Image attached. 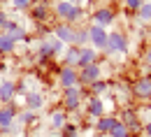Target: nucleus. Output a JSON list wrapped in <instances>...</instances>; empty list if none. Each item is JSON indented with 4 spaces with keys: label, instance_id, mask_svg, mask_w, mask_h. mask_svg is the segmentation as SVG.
<instances>
[{
    "label": "nucleus",
    "instance_id": "nucleus-14",
    "mask_svg": "<svg viewBox=\"0 0 151 137\" xmlns=\"http://www.w3.org/2000/svg\"><path fill=\"white\" fill-rule=\"evenodd\" d=\"M17 102V81L12 79H0V105Z\"/></svg>",
    "mask_w": 151,
    "mask_h": 137
},
{
    "label": "nucleus",
    "instance_id": "nucleus-28",
    "mask_svg": "<svg viewBox=\"0 0 151 137\" xmlns=\"http://www.w3.org/2000/svg\"><path fill=\"white\" fill-rule=\"evenodd\" d=\"M137 16H139V21H144V23H151V0L142 2V7L137 9Z\"/></svg>",
    "mask_w": 151,
    "mask_h": 137
},
{
    "label": "nucleus",
    "instance_id": "nucleus-7",
    "mask_svg": "<svg viewBox=\"0 0 151 137\" xmlns=\"http://www.w3.org/2000/svg\"><path fill=\"white\" fill-rule=\"evenodd\" d=\"M107 37H109V30L100 28V26H88V47H93L95 51H105L107 49Z\"/></svg>",
    "mask_w": 151,
    "mask_h": 137
},
{
    "label": "nucleus",
    "instance_id": "nucleus-36",
    "mask_svg": "<svg viewBox=\"0 0 151 137\" xmlns=\"http://www.w3.org/2000/svg\"><path fill=\"white\" fill-rule=\"evenodd\" d=\"M65 2H70V5H81V0H65Z\"/></svg>",
    "mask_w": 151,
    "mask_h": 137
},
{
    "label": "nucleus",
    "instance_id": "nucleus-17",
    "mask_svg": "<svg viewBox=\"0 0 151 137\" xmlns=\"http://www.w3.org/2000/svg\"><path fill=\"white\" fill-rule=\"evenodd\" d=\"M65 123H68V112H65L60 105L51 107V109H49V126H51L54 130H60Z\"/></svg>",
    "mask_w": 151,
    "mask_h": 137
},
{
    "label": "nucleus",
    "instance_id": "nucleus-35",
    "mask_svg": "<svg viewBox=\"0 0 151 137\" xmlns=\"http://www.w3.org/2000/svg\"><path fill=\"white\" fill-rule=\"evenodd\" d=\"M144 60H147V63H149V65H151V47H149V49H147V51H144Z\"/></svg>",
    "mask_w": 151,
    "mask_h": 137
},
{
    "label": "nucleus",
    "instance_id": "nucleus-5",
    "mask_svg": "<svg viewBox=\"0 0 151 137\" xmlns=\"http://www.w3.org/2000/svg\"><path fill=\"white\" fill-rule=\"evenodd\" d=\"M77 77H79V86H81V88H88L98 79H102V65H100V63H93V65L79 67V70H77Z\"/></svg>",
    "mask_w": 151,
    "mask_h": 137
},
{
    "label": "nucleus",
    "instance_id": "nucleus-23",
    "mask_svg": "<svg viewBox=\"0 0 151 137\" xmlns=\"http://www.w3.org/2000/svg\"><path fill=\"white\" fill-rule=\"evenodd\" d=\"M75 47H88V26H75V39H72Z\"/></svg>",
    "mask_w": 151,
    "mask_h": 137
},
{
    "label": "nucleus",
    "instance_id": "nucleus-27",
    "mask_svg": "<svg viewBox=\"0 0 151 137\" xmlns=\"http://www.w3.org/2000/svg\"><path fill=\"white\" fill-rule=\"evenodd\" d=\"M60 137H79V123L68 121V123L60 128Z\"/></svg>",
    "mask_w": 151,
    "mask_h": 137
},
{
    "label": "nucleus",
    "instance_id": "nucleus-16",
    "mask_svg": "<svg viewBox=\"0 0 151 137\" xmlns=\"http://www.w3.org/2000/svg\"><path fill=\"white\" fill-rule=\"evenodd\" d=\"M47 105V100H44V95L40 93V91H28L26 95H23V109H30V112H40L42 107Z\"/></svg>",
    "mask_w": 151,
    "mask_h": 137
},
{
    "label": "nucleus",
    "instance_id": "nucleus-9",
    "mask_svg": "<svg viewBox=\"0 0 151 137\" xmlns=\"http://www.w3.org/2000/svg\"><path fill=\"white\" fill-rule=\"evenodd\" d=\"M91 19H93V26H100V28H107L116 21V12L112 7H98L91 12Z\"/></svg>",
    "mask_w": 151,
    "mask_h": 137
},
{
    "label": "nucleus",
    "instance_id": "nucleus-20",
    "mask_svg": "<svg viewBox=\"0 0 151 137\" xmlns=\"http://www.w3.org/2000/svg\"><path fill=\"white\" fill-rule=\"evenodd\" d=\"M79 47L75 44H70V47H65V51H63V65H70V67H77L79 65Z\"/></svg>",
    "mask_w": 151,
    "mask_h": 137
},
{
    "label": "nucleus",
    "instance_id": "nucleus-26",
    "mask_svg": "<svg viewBox=\"0 0 151 137\" xmlns=\"http://www.w3.org/2000/svg\"><path fill=\"white\" fill-rule=\"evenodd\" d=\"M17 121H19V123H23V126H35V123H37V112L21 109L19 116H17Z\"/></svg>",
    "mask_w": 151,
    "mask_h": 137
},
{
    "label": "nucleus",
    "instance_id": "nucleus-3",
    "mask_svg": "<svg viewBox=\"0 0 151 137\" xmlns=\"http://www.w3.org/2000/svg\"><path fill=\"white\" fill-rule=\"evenodd\" d=\"M130 51V39L123 30H112L107 37V49L105 54H128Z\"/></svg>",
    "mask_w": 151,
    "mask_h": 137
},
{
    "label": "nucleus",
    "instance_id": "nucleus-19",
    "mask_svg": "<svg viewBox=\"0 0 151 137\" xmlns=\"http://www.w3.org/2000/svg\"><path fill=\"white\" fill-rule=\"evenodd\" d=\"M116 123H119V116H107V114H105V116L95 118V126H93V128H95L98 135H109V130H112Z\"/></svg>",
    "mask_w": 151,
    "mask_h": 137
},
{
    "label": "nucleus",
    "instance_id": "nucleus-10",
    "mask_svg": "<svg viewBox=\"0 0 151 137\" xmlns=\"http://www.w3.org/2000/svg\"><path fill=\"white\" fill-rule=\"evenodd\" d=\"M51 35H54L56 39H60L65 47H70V44H72V39H75V26L58 21V23L51 26Z\"/></svg>",
    "mask_w": 151,
    "mask_h": 137
},
{
    "label": "nucleus",
    "instance_id": "nucleus-37",
    "mask_svg": "<svg viewBox=\"0 0 151 137\" xmlns=\"http://www.w3.org/2000/svg\"><path fill=\"white\" fill-rule=\"evenodd\" d=\"M91 137H102V135H98V133H93V135H91Z\"/></svg>",
    "mask_w": 151,
    "mask_h": 137
},
{
    "label": "nucleus",
    "instance_id": "nucleus-31",
    "mask_svg": "<svg viewBox=\"0 0 151 137\" xmlns=\"http://www.w3.org/2000/svg\"><path fill=\"white\" fill-rule=\"evenodd\" d=\"M9 2H12V7L17 12H28L30 5H33V0H9Z\"/></svg>",
    "mask_w": 151,
    "mask_h": 137
},
{
    "label": "nucleus",
    "instance_id": "nucleus-13",
    "mask_svg": "<svg viewBox=\"0 0 151 137\" xmlns=\"http://www.w3.org/2000/svg\"><path fill=\"white\" fill-rule=\"evenodd\" d=\"M130 93L139 100H151V77H139L132 81Z\"/></svg>",
    "mask_w": 151,
    "mask_h": 137
},
{
    "label": "nucleus",
    "instance_id": "nucleus-12",
    "mask_svg": "<svg viewBox=\"0 0 151 137\" xmlns=\"http://www.w3.org/2000/svg\"><path fill=\"white\" fill-rule=\"evenodd\" d=\"M2 33H5L7 37H12L14 42H30V37H33V35H30V33H28V30L21 26L19 21H12V19H9L7 28H5Z\"/></svg>",
    "mask_w": 151,
    "mask_h": 137
},
{
    "label": "nucleus",
    "instance_id": "nucleus-38",
    "mask_svg": "<svg viewBox=\"0 0 151 137\" xmlns=\"http://www.w3.org/2000/svg\"><path fill=\"white\" fill-rule=\"evenodd\" d=\"M0 60H2V58H0ZM0 70H2V63H0Z\"/></svg>",
    "mask_w": 151,
    "mask_h": 137
},
{
    "label": "nucleus",
    "instance_id": "nucleus-29",
    "mask_svg": "<svg viewBox=\"0 0 151 137\" xmlns=\"http://www.w3.org/2000/svg\"><path fill=\"white\" fill-rule=\"evenodd\" d=\"M33 33H35V37H40V39H44V37H49L51 35V28L47 26V23H33Z\"/></svg>",
    "mask_w": 151,
    "mask_h": 137
},
{
    "label": "nucleus",
    "instance_id": "nucleus-18",
    "mask_svg": "<svg viewBox=\"0 0 151 137\" xmlns=\"http://www.w3.org/2000/svg\"><path fill=\"white\" fill-rule=\"evenodd\" d=\"M98 58H100V51H95L93 47H81L77 70H79V67H86V65H93V63H98Z\"/></svg>",
    "mask_w": 151,
    "mask_h": 137
},
{
    "label": "nucleus",
    "instance_id": "nucleus-8",
    "mask_svg": "<svg viewBox=\"0 0 151 137\" xmlns=\"http://www.w3.org/2000/svg\"><path fill=\"white\" fill-rule=\"evenodd\" d=\"M58 86L65 91V88H72V86H79V77H77V67H70V65H60L56 75Z\"/></svg>",
    "mask_w": 151,
    "mask_h": 137
},
{
    "label": "nucleus",
    "instance_id": "nucleus-33",
    "mask_svg": "<svg viewBox=\"0 0 151 137\" xmlns=\"http://www.w3.org/2000/svg\"><path fill=\"white\" fill-rule=\"evenodd\" d=\"M7 23H9V14H7V12H5L2 7H0V33H2L5 28H7Z\"/></svg>",
    "mask_w": 151,
    "mask_h": 137
},
{
    "label": "nucleus",
    "instance_id": "nucleus-4",
    "mask_svg": "<svg viewBox=\"0 0 151 137\" xmlns=\"http://www.w3.org/2000/svg\"><path fill=\"white\" fill-rule=\"evenodd\" d=\"M33 23H47V21L51 19V5L47 2V0H33V5H30V9L26 12Z\"/></svg>",
    "mask_w": 151,
    "mask_h": 137
},
{
    "label": "nucleus",
    "instance_id": "nucleus-2",
    "mask_svg": "<svg viewBox=\"0 0 151 137\" xmlns=\"http://www.w3.org/2000/svg\"><path fill=\"white\" fill-rule=\"evenodd\" d=\"M60 107H63L68 114H77V112L84 107V91H81V86L65 88L63 95H60Z\"/></svg>",
    "mask_w": 151,
    "mask_h": 137
},
{
    "label": "nucleus",
    "instance_id": "nucleus-34",
    "mask_svg": "<svg viewBox=\"0 0 151 137\" xmlns=\"http://www.w3.org/2000/svg\"><path fill=\"white\" fill-rule=\"evenodd\" d=\"M144 135L151 137V121H147V123H144Z\"/></svg>",
    "mask_w": 151,
    "mask_h": 137
},
{
    "label": "nucleus",
    "instance_id": "nucleus-32",
    "mask_svg": "<svg viewBox=\"0 0 151 137\" xmlns=\"http://www.w3.org/2000/svg\"><path fill=\"white\" fill-rule=\"evenodd\" d=\"M142 2H144V0H123L126 9H128V12H132V14H137V9L142 7Z\"/></svg>",
    "mask_w": 151,
    "mask_h": 137
},
{
    "label": "nucleus",
    "instance_id": "nucleus-24",
    "mask_svg": "<svg viewBox=\"0 0 151 137\" xmlns=\"http://www.w3.org/2000/svg\"><path fill=\"white\" fill-rule=\"evenodd\" d=\"M14 49H17V42L12 37H7L5 33H0V58L2 56H12Z\"/></svg>",
    "mask_w": 151,
    "mask_h": 137
},
{
    "label": "nucleus",
    "instance_id": "nucleus-11",
    "mask_svg": "<svg viewBox=\"0 0 151 137\" xmlns=\"http://www.w3.org/2000/svg\"><path fill=\"white\" fill-rule=\"evenodd\" d=\"M19 105L17 102H9V105H0V128H9L17 123V116H19Z\"/></svg>",
    "mask_w": 151,
    "mask_h": 137
},
{
    "label": "nucleus",
    "instance_id": "nucleus-15",
    "mask_svg": "<svg viewBox=\"0 0 151 137\" xmlns=\"http://www.w3.org/2000/svg\"><path fill=\"white\" fill-rule=\"evenodd\" d=\"M84 112H86V116L88 118H100L105 116V102H102V98H95V95H88V100H86V105H84Z\"/></svg>",
    "mask_w": 151,
    "mask_h": 137
},
{
    "label": "nucleus",
    "instance_id": "nucleus-30",
    "mask_svg": "<svg viewBox=\"0 0 151 137\" xmlns=\"http://www.w3.org/2000/svg\"><path fill=\"white\" fill-rule=\"evenodd\" d=\"M109 135H112V137H130V133H128V128H126V126L119 121L112 130H109Z\"/></svg>",
    "mask_w": 151,
    "mask_h": 137
},
{
    "label": "nucleus",
    "instance_id": "nucleus-6",
    "mask_svg": "<svg viewBox=\"0 0 151 137\" xmlns=\"http://www.w3.org/2000/svg\"><path fill=\"white\" fill-rule=\"evenodd\" d=\"M119 121L128 128V133H130V137L139 135V133H144V123L139 121V116H137V112L135 109H130V107H126L123 112H121V116H119Z\"/></svg>",
    "mask_w": 151,
    "mask_h": 137
},
{
    "label": "nucleus",
    "instance_id": "nucleus-21",
    "mask_svg": "<svg viewBox=\"0 0 151 137\" xmlns=\"http://www.w3.org/2000/svg\"><path fill=\"white\" fill-rule=\"evenodd\" d=\"M72 7H75V5H70V2H65V0H56V5L51 7V12L56 14L58 21H65V19H68V14L72 12Z\"/></svg>",
    "mask_w": 151,
    "mask_h": 137
},
{
    "label": "nucleus",
    "instance_id": "nucleus-39",
    "mask_svg": "<svg viewBox=\"0 0 151 137\" xmlns=\"http://www.w3.org/2000/svg\"><path fill=\"white\" fill-rule=\"evenodd\" d=\"M102 137H112V135H102Z\"/></svg>",
    "mask_w": 151,
    "mask_h": 137
},
{
    "label": "nucleus",
    "instance_id": "nucleus-1",
    "mask_svg": "<svg viewBox=\"0 0 151 137\" xmlns=\"http://www.w3.org/2000/svg\"><path fill=\"white\" fill-rule=\"evenodd\" d=\"M63 51H65V44L60 39H56L54 35H49V37L37 42V63L40 65H47V63L56 60L58 56H63Z\"/></svg>",
    "mask_w": 151,
    "mask_h": 137
},
{
    "label": "nucleus",
    "instance_id": "nucleus-22",
    "mask_svg": "<svg viewBox=\"0 0 151 137\" xmlns=\"http://www.w3.org/2000/svg\"><path fill=\"white\" fill-rule=\"evenodd\" d=\"M88 91H91V95H95V98H102L105 93H109V91H112V81L98 79L95 84H91V86H88Z\"/></svg>",
    "mask_w": 151,
    "mask_h": 137
},
{
    "label": "nucleus",
    "instance_id": "nucleus-25",
    "mask_svg": "<svg viewBox=\"0 0 151 137\" xmlns=\"http://www.w3.org/2000/svg\"><path fill=\"white\" fill-rule=\"evenodd\" d=\"M84 16H86V9H84L81 5H75V7H72V12L68 14V19L63 21V23H70V26H77V23H79V21L84 19Z\"/></svg>",
    "mask_w": 151,
    "mask_h": 137
}]
</instances>
